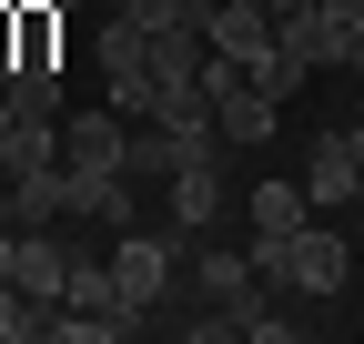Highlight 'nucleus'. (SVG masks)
I'll return each mask as SVG.
<instances>
[{
    "instance_id": "1",
    "label": "nucleus",
    "mask_w": 364,
    "mask_h": 344,
    "mask_svg": "<svg viewBox=\"0 0 364 344\" xmlns=\"http://www.w3.org/2000/svg\"><path fill=\"white\" fill-rule=\"evenodd\" d=\"M304 193H314V213H354V193H364V122L304 142Z\"/></svg>"
},
{
    "instance_id": "2",
    "label": "nucleus",
    "mask_w": 364,
    "mask_h": 344,
    "mask_svg": "<svg viewBox=\"0 0 364 344\" xmlns=\"http://www.w3.org/2000/svg\"><path fill=\"white\" fill-rule=\"evenodd\" d=\"M71 274H81V243H61V223H21V243H11V284L31 294V304H51V314H61Z\"/></svg>"
},
{
    "instance_id": "3",
    "label": "nucleus",
    "mask_w": 364,
    "mask_h": 344,
    "mask_svg": "<svg viewBox=\"0 0 364 344\" xmlns=\"http://www.w3.org/2000/svg\"><path fill=\"white\" fill-rule=\"evenodd\" d=\"M223 223V152H203V162H182L172 183H162V233H213Z\"/></svg>"
},
{
    "instance_id": "4",
    "label": "nucleus",
    "mask_w": 364,
    "mask_h": 344,
    "mask_svg": "<svg viewBox=\"0 0 364 344\" xmlns=\"http://www.w3.org/2000/svg\"><path fill=\"white\" fill-rule=\"evenodd\" d=\"M61 162H71V172H122V162H132V122H122L112 102L61 112Z\"/></svg>"
},
{
    "instance_id": "5",
    "label": "nucleus",
    "mask_w": 364,
    "mask_h": 344,
    "mask_svg": "<svg viewBox=\"0 0 364 344\" xmlns=\"http://www.w3.org/2000/svg\"><path fill=\"white\" fill-rule=\"evenodd\" d=\"M0 203H11V223H71V162L0 172Z\"/></svg>"
},
{
    "instance_id": "6",
    "label": "nucleus",
    "mask_w": 364,
    "mask_h": 344,
    "mask_svg": "<svg viewBox=\"0 0 364 344\" xmlns=\"http://www.w3.org/2000/svg\"><path fill=\"white\" fill-rule=\"evenodd\" d=\"M273 61H284V71H304V81L344 61V31L324 21V0H314V11H294V21H273Z\"/></svg>"
},
{
    "instance_id": "7",
    "label": "nucleus",
    "mask_w": 364,
    "mask_h": 344,
    "mask_svg": "<svg viewBox=\"0 0 364 344\" xmlns=\"http://www.w3.org/2000/svg\"><path fill=\"white\" fill-rule=\"evenodd\" d=\"M203 51H223V61H273V11H253V0H213V21H203Z\"/></svg>"
},
{
    "instance_id": "8",
    "label": "nucleus",
    "mask_w": 364,
    "mask_h": 344,
    "mask_svg": "<svg viewBox=\"0 0 364 344\" xmlns=\"http://www.w3.org/2000/svg\"><path fill=\"white\" fill-rule=\"evenodd\" d=\"M273 122H284V102H273L263 81H233V92L213 102V132L233 142V152H263V142H273Z\"/></svg>"
},
{
    "instance_id": "9",
    "label": "nucleus",
    "mask_w": 364,
    "mask_h": 344,
    "mask_svg": "<svg viewBox=\"0 0 364 344\" xmlns=\"http://www.w3.org/2000/svg\"><path fill=\"white\" fill-rule=\"evenodd\" d=\"M243 223H253V233H304V223H314V193L294 183V172H263V183L243 193Z\"/></svg>"
},
{
    "instance_id": "10",
    "label": "nucleus",
    "mask_w": 364,
    "mask_h": 344,
    "mask_svg": "<svg viewBox=\"0 0 364 344\" xmlns=\"http://www.w3.org/2000/svg\"><path fill=\"white\" fill-rule=\"evenodd\" d=\"M0 92H11L21 122H61V71H51V61H11V71H0Z\"/></svg>"
},
{
    "instance_id": "11",
    "label": "nucleus",
    "mask_w": 364,
    "mask_h": 344,
    "mask_svg": "<svg viewBox=\"0 0 364 344\" xmlns=\"http://www.w3.org/2000/svg\"><path fill=\"white\" fill-rule=\"evenodd\" d=\"M243 334H253V344H294V334H304V324H294V314H273V304H263V314H253V324H243Z\"/></svg>"
},
{
    "instance_id": "12",
    "label": "nucleus",
    "mask_w": 364,
    "mask_h": 344,
    "mask_svg": "<svg viewBox=\"0 0 364 344\" xmlns=\"http://www.w3.org/2000/svg\"><path fill=\"white\" fill-rule=\"evenodd\" d=\"M324 21H334V31H364V0H324ZM334 71H344V61H334Z\"/></svg>"
},
{
    "instance_id": "13",
    "label": "nucleus",
    "mask_w": 364,
    "mask_h": 344,
    "mask_svg": "<svg viewBox=\"0 0 364 344\" xmlns=\"http://www.w3.org/2000/svg\"><path fill=\"white\" fill-rule=\"evenodd\" d=\"M263 11H273V21H294V11H314V0H263Z\"/></svg>"
},
{
    "instance_id": "14",
    "label": "nucleus",
    "mask_w": 364,
    "mask_h": 344,
    "mask_svg": "<svg viewBox=\"0 0 364 344\" xmlns=\"http://www.w3.org/2000/svg\"><path fill=\"white\" fill-rule=\"evenodd\" d=\"M253 11H263V0H253Z\"/></svg>"
}]
</instances>
